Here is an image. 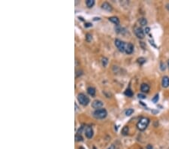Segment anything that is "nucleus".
I'll return each mask as SVG.
<instances>
[{
    "label": "nucleus",
    "instance_id": "f257e3e1",
    "mask_svg": "<svg viewBox=\"0 0 169 149\" xmlns=\"http://www.w3.org/2000/svg\"><path fill=\"white\" fill-rule=\"evenodd\" d=\"M150 123V119L147 118H141L137 123V127L139 130L143 131L147 129Z\"/></svg>",
    "mask_w": 169,
    "mask_h": 149
},
{
    "label": "nucleus",
    "instance_id": "f03ea898",
    "mask_svg": "<svg viewBox=\"0 0 169 149\" xmlns=\"http://www.w3.org/2000/svg\"><path fill=\"white\" fill-rule=\"evenodd\" d=\"M107 111L105 109H99L93 112V116L96 119H104L107 116Z\"/></svg>",
    "mask_w": 169,
    "mask_h": 149
},
{
    "label": "nucleus",
    "instance_id": "7ed1b4c3",
    "mask_svg": "<svg viewBox=\"0 0 169 149\" xmlns=\"http://www.w3.org/2000/svg\"><path fill=\"white\" fill-rule=\"evenodd\" d=\"M78 101L82 105H87L89 102V99L84 93H79L78 95Z\"/></svg>",
    "mask_w": 169,
    "mask_h": 149
},
{
    "label": "nucleus",
    "instance_id": "20e7f679",
    "mask_svg": "<svg viewBox=\"0 0 169 149\" xmlns=\"http://www.w3.org/2000/svg\"><path fill=\"white\" fill-rule=\"evenodd\" d=\"M115 45L120 52H124L126 51V45L124 41H123L119 39H116L115 40Z\"/></svg>",
    "mask_w": 169,
    "mask_h": 149
},
{
    "label": "nucleus",
    "instance_id": "39448f33",
    "mask_svg": "<svg viewBox=\"0 0 169 149\" xmlns=\"http://www.w3.org/2000/svg\"><path fill=\"white\" fill-rule=\"evenodd\" d=\"M135 33L136 35V36L140 38V39H142L144 38V35H145V32H143V30L141 29V27H136L135 29Z\"/></svg>",
    "mask_w": 169,
    "mask_h": 149
},
{
    "label": "nucleus",
    "instance_id": "423d86ee",
    "mask_svg": "<svg viewBox=\"0 0 169 149\" xmlns=\"http://www.w3.org/2000/svg\"><path fill=\"white\" fill-rule=\"evenodd\" d=\"M102 106H103V102H102L101 100H98V99H97V100L93 101L92 103V107L93 109H95L96 110L101 109Z\"/></svg>",
    "mask_w": 169,
    "mask_h": 149
},
{
    "label": "nucleus",
    "instance_id": "0eeeda50",
    "mask_svg": "<svg viewBox=\"0 0 169 149\" xmlns=\"http://www.w3.org/2000/svg\"><path fill=\"white\" fill-rule=\"evenodd\" d=\"M85 135L86 138L92 139L93 136V130L91 126H87L85 130Z\"/></svg>",
    "mask_w": 169,
    "mask_h": 149
},
{
    "label": "nucleus",
    "instance_id": "6e6552de",
    "mask_svg": "<svg viewBox=\"0 0 169 149\" xmlns=\"http://www.w3.org/2000/svg\"><path fill=\"white\" fill-rule=\"evenodd\" d=\"M133 51H134V45H133L132 43H128V44L126 45L125 52H126L127 54H132Z\"/></svg>",
    "mask_w": 169,
    "mask_h": 149
},
{
    "label": "nucleus",
    "instance_id": "1a4fd4ad",
    "mask_svg": "<svg viewBox=\"0 0 169 149\" xmlns=\"http://www.w3.org/2000/svg\"><path fill=\"white\" fill-rule=\"evenodd\" d=\"M102 8L103 10H105V11H111L113 10L112 6L108 2H104V3H102Z\"/></svg>",
    "mask_w": 169,
    "mask_h": 149
},
{
    "label": "nucleus",
    "instance_id": "9d476101",
    "mask_svg": "<svg viewBox=\"0 0 169 149\" xmlns=\"http://www.w3.org/2000/svg\"><path fill=\"white\" fill-rule=\"evenodd\" d=\"M162 87L165 88H167L169 87V77L168 76H164L162 78Z\"/></svg>",
    "mask_w": 169,
    "mask_h": 149
},
{
    "label": "nucleus",
    "instance_id": "9b49d317",
    "mask_svg": "<svg viewBox=\"0 0 169 149\" xmlns=\"http://www.w3.org/2000/svg\"><path fill=\"white\" fill-rule=\"evenodd\" d=\"M141 90L143 93H148L150 90V86L147 84H142L141 85Z\"/></svg>",
    "mask_w": 169,
    "mask_h": 149
},
{
    "label": "nucleus",
    "instance_id": "f8f14e48",
    "mask_svg": "<svg viewBox=\"0 0 169 149\" xmlns=\"http://www.w3.org/2000/svg\"><path fill=\"white\" fill-rule=\"evenodd\" d=\"M109 20H110L111 22L113 23L114 24H116V26L119 25V18L116 17H110V18H109Z\"/></svg>",
    "mask_w": 169,
    "mask_h": 149
},
{
    "label": "nucleus",
    "instance_id": "ddd939ff",
    "mask_svg": "<svg viewBox=\"0 0 169 149\" xmlns=\"http://www.w3.org/2000/svg\"><path fill=\"white\" fill-rule=\"evenodd\" d=\"M87 93H88L90 96H94L95 95V89L94 88H92V87H89V88H87Z\"/></svg>",
    "mask_w": 169,
    "mask_h": 149
},
{
    "label": "nucleus",
    "instance_id": "4468645a",
    "mask_svg": "<svg viewBox=\"0 0 169 149\" xmlns=\"http://www.w3.org/2000/svg\"><path fill=\"white\" fill-rule=\"evenodd\" d=\"M124 94L126 96H127L128 97H132L133 96V92L132 91V90L129 88H127V89L126 90V91L124 92Z\"/></svg>",
    "mask_w": 169,
    "mask_h": 149
},
{
    "label": "nucleus",
    "instance_id": "2eb2a0df",
    "mask_svg": "<svg viewBox=\"0 0 169 149\" xmlns=\"http://www.w3.org/2000/svg\"><path fill=\"white\" fill-rule=\"evenodd\" d=\"M86 5L88 8H92V6L95 5V1L94 0H86Z\"/></svg>",
    "mask_w": 169,
    "mask_h": 149
},
{
    "label": "nucleus",
    "instance_id": "dca6fc26",
    "mask_svg": "<svg viewBox=\"0 0 169 149\" xmlns=\"http://www.w3.org/2000/svg\"><path fill=\"white\" fill-rule=\"evenodd\" d=\"M129 126H124L123 128V130H122V134L123 135V136H127L128 134H129Z\"/></svg>",
    "mask_w": 169,
    "mask_h": 149
},
{
    "label": "nucleus",
    "instance_id": "f3484780",
    "mask_svg": "<svg viewBox=\"0 0 169 149\" xmlns=\"http://www.w3.org/2000/svg\"><path fill=\"white\" fill-rule=\"evenodd\" d=\"M139 23H140V24H141V26H146L147 24V19L146 18H143V17H142V18H140L139 19Z\"/></svg>",
    "mask_w": 169,
    "mask_h": 149
},
{
    "label": "nucleus",
    "instance_id": "a211bd4d",
    "mask_svg": "<svg viewBox=\"0 0 169 149\" xmlns=\"http://www.w3.org/2000/svg\"><path fill=\"white\" fill-rule=\"evenodd\" d=\"M133 113H134V109H127V110L125 112V114H126V116H130V115H132Z\"/></svg>",
    "mask_w": 169,
    "mask_h": 149
},
{
    "label": "nucleus",
    "instance_id": "6ab92c4d",
    "mask_svg": "<svg viewBox=\"0 0 169 149\" xmlns=\"http://www.w3.org/2000/svg\"><path fill=\"white\" fill-rule=\"evenodd\" d=\"M137 61H138V62L140 65H143V63H145V62H146V61H147V60H146L145 58H143V57H140V58H138V59Z\"/></svg>",
    "mask_w": 169,
    "mask_h": 149
},
{
    "label": "nucleus",
    "instance_id": "aec40b11",
    "mask_svg": "<svg viewBox=\"0 0 169 149\" xmlns=\"http://www.w3.org/2000/svg\"><path fill=\"white\" fill-rule=\"evenodd\" d=\"M92 35H91V34L87 33V34L86 35V41L89 42V41L92 40Z\"/></svg>",
    "mask_w": 169,
    "mask_h": 149
},
{
    "label": "nucleus",
    "instance_id": "412c9836",
    "mask_svg": "<svg viewBox=\"0 0 169 149\" xmlns=\"http://www.w3.org/2000/svg\"><path fill=\"white\" fill-rule=\"evenodd\" d=\"M75 139H76L77 142H80V141L81 142V141H83V138H82V136L80 134H77L75 136Z\"/></svg>",
    "mask_w": 169,
    "mask_h": 149
},
{
    "label": "nucleus",
    "instance_id": "4be33fe9",
    "mask_svg": "<svg viewBox=\"0 0 169 149\" xmlns=\"http://www.w3.org/2000/svg\"><path fill=\"white\" fill-rule=\"evenodd\" d=\"M158 100H159V94H156V95L152 99V101H153V102L156 103V102H158Z\"/></svg>",
    "mask_w": 169,
    "mask_h": 149
},
{
    "label": "nucleus",
    "instance_id": "5701e85b",
    "mask_svg": "<svg viewBox=\"0 0 169 149\" xmlns=\"http://www.w3.org/2000/svg\"><path fill=\"white\" fill-rule=\"evenodd\" d=\"M108 60L106 57H104V58L102 59V65H103L104 66H106L107 64H108Z\"/></svg>",
    "mask_w": 169,
    "mask_h": 149
},
{
    "label": "nucleus",
    "instance_id": "b1692460",
    "mask_svg": "<svg viewBox=\"0 0 169 149\" xmlns=\"http://www.w3.org/2000/svg\"><path fill=\"white\" fill-rule=\"evenodd\" d=\"M138 97L139 99H146V96L143 95V94H141V93H139V94L138 95Z\"/></svg>",
    "mask_w": 169,
    "mask_h": 149
},
{
    "label": "nucleus",
    "instance_id": "393cba45",
    "mask_svg": "<svg viewBox=\"0 0 169 149\" xmlns=\"http://www.w3.org/2000/svg\"><path fill=\"white\" fill-rule=\"evenodd\" d=\"M150 27H146L145 30H144V32H145L146 34H148V33L150 32Z\"/></svg>",
    "mask_w": 169,
    "mask_h": 149
},
{
    "label": "nucleus",
    "instance_id": "a878e982",
    "mask_svg": "<svg viewBox=\"0 0 169 149\" xmlns=\"http://www.w3.org/2000/svg\"><path fill=\"white\" fill-rule=\"evenodd\" d=\"M92 24H90V23H86V24H85V27H92Z\"/></svg>",
    "mask_w": 169,
    "mask_h": 149
},
{
    "label": "nucleus",
    "instance_id": "bb28decb",
    "mask_svg": "<svg viewBox=\"0 0 169 149\" xmlns=\"http://www.w3.org/2000/svg\"><path fill=\"white\" fill-rule=\"evenodd\" d=\"M161 69H162V71L165 69V64H163L162 62L161 63Z\"/></svg>",
    "mask_w": 169,
    "mask_h": 149
},
{
    "label": "nucleus",
    "instance_id": "cd10ccee",
    "mask_svg": "<svg viewBox=\"0 0 169 149\" xmlns=\"http://www.w3.org/2000/svg\"><path fill=\"white\" fill-rule=\"evenodd\" d=\"M108 149H118V148H116L115 145H111V146H110V147H109V148H108Z\"/></svg>",
    "mask_w": 169,
    "mask_h": 149
},
{
    "label": "nucleus",
    "instance_id": "c85d7f7f",
    "mask_svg": "<svg viewBox=\"0 0 169 149\" xmlns=\"http://www.w3.org/2000/svg\"><path fill=\"white\" fill-rule=\"evenodd\" d=\"M147 149H153V147L151 145H148L147 146Z\"/></svg>",
    "mask_w": 169,
    "mask_h": 149
},
{
    "label": "nucleus",
    "instance_id": "c756f323",
    "mask_svg": "<svg viewBox=\"0 0 169 149\" xmlns=\"http://www.w3.org/2000/svg\"><path fill=\"white\" fill-rule=\"evenodd\" d=\"M166 8H167V9L169 11V4H167V5H166Z\"/></svg>",
    "mask_w": 169,
    "mask_h": 149
},
{
    "label": "nucleus",
    "instance_id": "7c9ffc66",
    "mask_svg": "<svg viewBox=\"0 0 169 149\" xmlns=\"http://www.w3.org/2000/svg\"><path fill=\"white\" fill-rule=\"evenodd\" d=\"M79 149H84V148L83 147H81V148H79Z\"/></svg>",
    "mask_w": 169,
    "mask_h": 149
},
{
    "label": "nucleus",
    "instance_id": "2f4dec72",
    "mask_svg": "<svg viewBox=\"0 0 169 149\" xmlns=\"http://www.w3.org/2000/svg\"><path fill=\"white\" fill-rule=\"evenodd\" d=\"M168 67H169V60H168Z\"/></svg>",
    "mask_w": 169,
    "mask_h": 149
}]
</instances>
